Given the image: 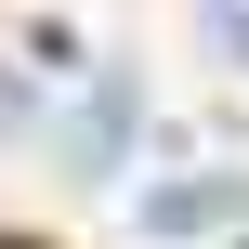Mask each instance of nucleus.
Listing matches in <instances>:
<instances>
[{
    "mask_svg": "<svg viewBox=\"0 0 249 249\" xmlns=\"http://www.w3.org/2000/svg\"><path fill=\"white\" fill-rule=\"evenodd\" d=\"M210 26H223V53H249V0H210Z\"/></svg>",
    "mask_w": 249,
    "mask_h": 249,
    "instance_id": "obj_1",
    "label": "nucleus"
}]
</instances>
